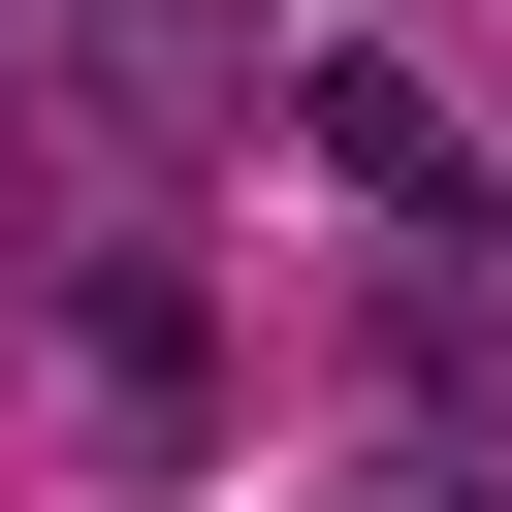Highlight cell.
<instances>
[{
    "instance_id": "1",
    "label": "cell",
    "mask_w": 512,
    "mask_h": 512,
    "mask_svg": "<svg viewBox=\"0 0 512 512\" xmlns=\"http://www.w3.org/2000/svg\"><path fill=\"white\" fill-rule=\"evenodd\" d=\"M0 64H32L64 160H224V128H256V32H224V0H0Z\"/></svg>"
},
{
    "instance_id": "2",
    "label": "cell",
    "mask_w": 512,
    "mask_h": 512,
    "mask_svg": "<svg viewBox=\"0 0 512 512\" xmlns=\"http://www.w3.org/2000/svg\"><path fill=\"white\" fill-rule=\"evenodd\" d=\"M288 160H320L352 224H416V256H512V160H480L448 64H288Z\"/></svg>"
},
{
    "instance_id": "3",
    "label": "cell",
    "mask_w": 512,
    "mask_h": 512,
    "mask_svg": "<svg viewBox=\"0 0 512 512\" xmlns=\"http://www.w3.org/2000/svg\"><path fill=\"white\" fill-rule=\"evenodd\" d=\"M64 384H96L128 448H192V384H224V320H192V256H128V224H96V256H64Z\"/></svg>"
},
{
    "instance_id": "4",
    "label": "cell",
    "mask_w": 512,
    "mask_h": 512,
    "mask_svg": "<svg viewBox=\"0 0 512 512\" xmlns=\"http://www.w3.org/2000/svg\"><path fill=\"white\" fill-rule=\"evenodd\" d=\"M320 512H512V480H480V448H384V480H320Z\"/></svg>"
},
{
    "instance_id": "5",
    "label": "cell",
    "mask_w": 512,
    "mask_h": 512,
    "mask_svg": "<svg viewBox=\"0 0 512 512\" xmlns=\"http://www.w3.org/2000/svg\"><path fill=\"white\" fill-rule=\"evenodd\" d=\"M0 224H64V128H32V64H0Z\"/></svg>"
}]
</instances>
